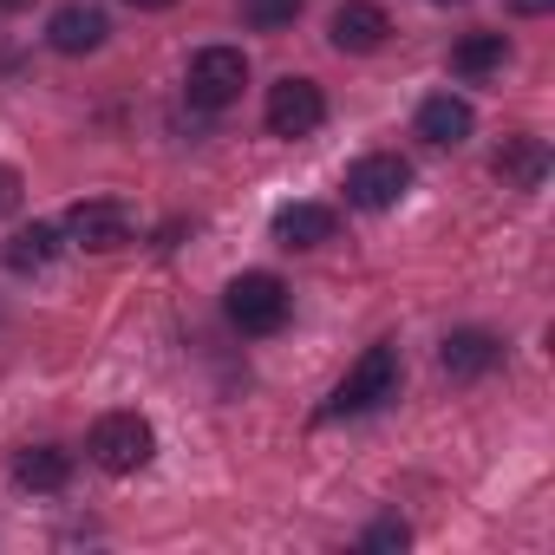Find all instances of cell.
<instances>
[{
	"label": "cell",
	"mask_w": 555,
	"mask_h": 555,
	"mask_svg": "<svg viewBox=\"0 0 555 555\" xmlns=\"http://www.w3.org/2000/svg\"><path fill=\"white\" fill-rule=\"evenodd\" d=\"M386 399H399V347H366L360 360H353V373L334 386V399H327V412L321 418H360V412H379Z\"/></svg>",
	"instance_id": "6da1fadb"
},
{
	"label": "cell",
	"mask_w": 555,
	"mask_h": 555,
	"mask_svg": "<svg viewBox=\"0 0 555 555\" xmlns=\"http://www.w3.org/2000/svg\"><path fill=\"white\" fill-rule=\"evenodd\" d=\"M222 314L242 334H282L288 327V282L268 274V268H248V274H235V282L222 288Z\"/></svg>",
	"instance_id": "7a4b0ae2"
},
{
	"label": "cell",
	"mask_w": 555,
	"mask_h": 555,
	"mask_svg": "<svg viewBox=\"0 0 555 555\" xmlns=\"http://www.w3.org/2000/svg\"><path fill=\"white\" fill-rule=\"evenodd\" d=\"M86 451H92V464H99V470L131 477V470H144V464L157 457V431H151V418H144V412H105V418L92 425Z\"/></svg>",
	"instance_id": "3957f363"
},
{
	"label": "cell",
	"mask_w": 555,
	"mask_h": 555,
	"mask_svg": "<svg viewBox=\"0 0 555 555\" xmlns=\"http://www.w3.org/2000/svg\"><path fill=\"white\" fill-rule=\"evenodd\" d=\"M242 86H248V60H242V47H203V53L190 60V79H183L190 105H203V112L235 105Z\"/></svg>",
	"instance_id": "277c9868"
},
{
	"label": "cell",
	"mask_w": 555,
	"mask_h": 555,
	"mask_svg": "<svg viewBox=\"0 0 555 555\" xmlns=\"http://www.w3.org/2000/svg\"><path fill=\"white\" fill-rule=\"evenodd\" d=\"M405 190H412V164L399 157V151H373V157H360L353 170H347V203L353 209H399L405 203Z\"/></svg>",
	"instance_id": "5b68a950"
},
{
	"label": "cell",
	"mask_w": 555,
	"mask_h": 555,
	"mask_svg": "<svg viewBox=\"0 0 555 555\" xmlns=\"http://www.w3.org/2000/svg\"><path fill=\"white\" fill-rule=\"evenodd\" d=\"M268 131L274 138H308V131H321L327 125V99H321V86L314 79H274L268 86Z\"/></svg>",
	"instance_id": "8992f818"
},
{
	"label": "cell",
	"mask_w": 555,
	"mask_h": 555,
	"mask_svg": "<svg viewBox=\"0 0 555 555\" xmlns=\"http://www.w3.org/2000/svg\"><path fill=\"white\" fill-rule=\"evenodd\" d=\"M66 235H73L79 248H92V255L125 248V242H131V209L112 203V196H86V203L66 209Z\"/></svg>",
	"instance_id": "52a82bcc"
},
{
	"label": "cell",
	"mask_w": 555,
	"mask_h": 555,
	"mask_svg": "<svg viewBox=\"0 0 555 555\" xmlns=\"http://www.w3.org/2000/svg\"><path fill=\"white\" fill-rule=\"evenodd\" d=\"M105 34H112V21H105V8H92V0H66V8L47 21V47H53V53H66V60L99 53V47H105Z\"/></svg>",
	"instance_id": "ba28073f"
},
{
	"label": "cell",
	"mask_w": 555,
	"mask_h": 555,
	"mask_svg": "<svg viewBox=\"0 0 555 555\" xmlns=\"http://www.w3.org/2000/svg\"><path fill=\"white\" fill-rule=\"evenodd\" d=\"M386 34H392V21H386V8H373V0H340L334 21H327L334 53H379Z\"/></svg>",
	"instance_id": "9c48e42d"
},
{
	"label": "cell",
	"mask_w": 555,
	"mask_h": 555,
	"mask_svg": "<svg viewBox=\"0 0 555 555\" xmlns=\"http://www.w3.org/2000/svg\"><path fill=\"white\" fill-rule=\"evenodd\" d=\"M444 373L451 379H483L496 360H503V340L496 334H483V327H457V334H444Z\"/></svg>",
	"instance_id": "30bf717a"
},
{
	"label": "cell",
	"mask_w": 555,
	"mask_h": 555,
	"mask_svg": "<svg viewBox=\"0 0 555 555\" xmlns=\"http://www.w3.org/2000/svg\"><path fill=\"white\" fill-rule=\"evenodd\" d=\"M477 131V112L457 99V92H431L425 105H418V138L425 144H464Z\"/></svg>",
	"instance_id": "8fae6325"
},
{
	"label": "cell",
	"mask_w": 555,
	"mask_h": 555,
	"mask_svg": "<svg viewBox=\"0 0 555 555\" xmlns=\"http://www.w3.org/2000/svg\"><path fill=\"white\" fill-rule=\"evenodd\" d=\"M274 242H282V248L334 242V209L327 203H282V209H274Z\"/></svg>",
	"instance_id": "7c38bea8"
},
{
	"label": "cell",
	"mask_w": 555,
	"mask_h": 555,
	"mask_svg": "<svg viewBox=\"0 0 555 555\" xmlns=\"http://www.w3.org/2000/svg\"><path fill=\"white\" fill-rule=\"evenodd\" d=\"M496 177H503V190H542V177H548V144L542 138H503V151H496Z\"/></svg>",
	"instance_id": "4fadbf2b"
},
{
	"label": "cell",
	"mask_w": 555,
	"mask_h": 555,
	"mask_svg": "<svg viewBox=\"0 0 555 555\" xmlns=\"http://www.w3.org/2000/svg\"><path fill=\"white\" fill-rule=\"evenodd\" d=\"M66 477H73V451H60V444H27L14 457L21 490H66Z\"/></svg>",
	"instance_id": "5bb4252c"
},
{
	"label": "cell",
	"mask_w": 555,
	"mask_h": 555,
	"mask_svg": "<svg viewBox=\"0 0 555 555\" xmlns=\"http://www.w3.org/2000/svg\"><path fill=\"white\" fill-rule=\"evenodd\" d=\"M509 66V40L503 34H464L457 47H451V73L457 79H490V73H503Z\"/></svg>",
	"instance_id": "9a60e30c"
},
{
	"label": "cell",
	"mask_w": 555,
	"mask_h": 555,
	"mask_svg": "<svg viewBox=\"0 0 555 555\" xmlns=\"http://www.w3.org/2000/svg\"><path fill=\"white\" fill-rule=\"evenodd\" d=\"M53 255H60V229H47V222L8 235V268H14V274H40Z\"/></svg>",
	"instance_id": "2e32d148"
},
{
	"label": "cell",
	"mask_w": 555,
	"mask_h": 555,
	"mask_svg": "<svg viewBox=\"0 0 555 555\" xmlns=\"http://www.w3.org/2000/svg\"><path fill=\"white\" fill-rule=\"evenodd\" d=\"M295 14H301V0H242V21L255 34H282V27H295Z\"/></svg>",
	"instance_id": "e0dca14e"
},
{
	"label": "cell",
	"mask_w": 555,
	"mask_h": 555,
	"mask_svg": "<svg viewBox=\"0 0 555 555\" xmlns=\"http://www.w3.org/2000/svg\"><path fill=\"white\" fill-rule=\"evenodd\" d=\"M405 542H412V529H405V522H392V516L366 529V548H405Z\"/></svg>",
	"instance_id": "ac0fdd59"
},
{
	"label": "cell",
	"mask_w": 555,
	"mask_h": 555,
	"mask_svg": "<svg viewBox=\"0 0 555 555\" xmlns=\"http://www.w3.org/2000/svg\"><path fill=\"white\" fill-rule=\"evenodd\" d=\"M8 209H21V170L0 164V216H8Z\"/></svg>",
	"instance_id": "d6986e66"
},
{
	"label": "cell",
	"mask_w": 555,
	"mask_h": 555,
	"mask_svg": "<svg viewBox=\"0 0 555 555\" xmlns=\"http://www.w3.org/2000/svg\"><path fill=\"white\" fill-rule=\"evenodd\" d=\"M555 0H509V14H522V21H535V14H548Z\"/></svg>",
	"instance_id": "ffe728a7"
},
{
	"label": "cell",
	"mask_w": 555,
	"mask_h": 555,
	"mask_svg": "<svg viewBox=\"0 0 555 555\" xmlns=\"http://www.w3.org/2000/svg\"><path fill=\"white\" fill-rule=\"evenodd\" d=\"M125 8H138V14H164V8H177V0H125Z\"/></svg>",
	"instance_id": "44dd1931"
},
{
	"label": "cell",
	"mask_w": 555,
	"mask_h": 555,
	"mask_svg": "<svg viewBox=\"0 0 555 555\" xmlns=\"http://www.w3.org/2000/svg\"><path fill=\"white\" fill-rule=\"evenodd\" d=\"M21 8H34V0H0V14H21Z\"/></svg>",
	"instance_id": "7402d4cb"
},
{
	"label": "cell",
	"mask_w": 555,
	"mask_h": 555,
	"mask_svg": "<svg viewBox=\"0 0 555 555\" xmlns=\"http://www.w3.org/2000/svg\"><path fill=\"white\" fill-rule=\"evenodd\" d=\"M438 8H451V0H438Z\"/></svg>",
	"instance_id": "603a6c76"
}]
</instances>
